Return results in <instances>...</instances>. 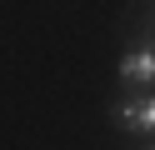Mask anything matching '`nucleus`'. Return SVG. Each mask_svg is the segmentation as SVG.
<instances>
[{
    "mask_svg": "<svg viewBox=\"0 0 155 150\" xmlns=\"http://www.w3.org/2000/svg\"><path fill=\"white\" fill-rule=\"evenodd\" d=\"M120 80L135 85V90H150L155 85V50H145V45L125 50V55H120Z\"/></svg>",
    "mask_w": 155,
    "mask_h": 150,
    "instance_id": "obj_2",
    "label": "nucleus"
},
{
    "mask_svg": "<svg viewBox=\"0 0 155 150\" xmlns=\"http://www.w3.org/2000/svg\"><path fill=\"white\" fill-rule=\"evenodd\" d=\"M150 150H155V145H150Z\"/></svg>",
    "mask_w": 155,
    "mask_h": 150,
    "instance_id": "obj_3",
    "label": "nucleus"
},
{
    "mask_svg": "<svg viewBox=\"0 0 155 150\" xmlns=\"http://www.w3.org/2000/svg\"><path fill=\"white\" fill-rule=\"evenodd\" d=\"M110 120L125 130V135H155V95H140V100L115 105V110H110Z\"/></svg>",
    "mask_w": 155,
    "mask_h": 150,
    "instance_id": "obj_1",
    "label": "nucleus"
}]
</instances>
